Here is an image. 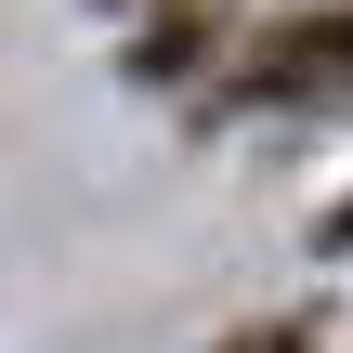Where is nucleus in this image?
<instances>
[{
    "label": "nucleus",
    "instance_id": "obj_2",
    "mask_svg": "<svg viewBox=\"0 0 353 353\" xmlns=\"http://www.w3.org/2000/svg\"><path fill=\"white\" fill-rule=\"evenodd\" d=\"M223 52H236V26H223V13H157V26H131L118 79H131V92H157V105H196V92L223 79Z\"/></svg>",
    "mask_w": 353,
    "mask_h": 353
},
{
    "label": "nucleus",
    "instance_id": "obj_5",
    "mask_svg": "<svg viewBox=\"0 0 353 353\" xmlns=\"http://www.w3.org/2000/svg\"><path fill=\"white\" fill-rule=\"evenodd\" d=\"M314 249H327V262H353V183L327 196V210H314Z\"/></svg>",
    "mask_w": 353,
    "mask_h": 353
},
{
    "label": "nucleus",
    "instance_id": "obj_3",
    "mask_svg": "<svg viewBox=\"0 0 353 353\" xmlns=\"http://www.w3.org/2000/svg\"><path fill=\"white\" fill-rule=\"evenodd\" d=\"M341 327H327V301H275V314H249V327H223L210 353H327Z\"/></svg>",
    "mask_w": 353,
    "mask_h": 353
},
{
    "label": "nucleus",
    "instance_id": "obj_1",
    "mask_svg": "<svg viewBox=\"0 0 353 353\" xmlns=\"http://www.w3.org/2000/svg\"><path fill=\"white\" fill-rule=\"evenodd\" d=\"M249 118H275V131H341L353 118V0H288V13L236 26L223 79L183 105V131H249Z\"/></svg>",
    "mask_w": 353,
    "mask_h": 353
},
{
    "label": "nucleus",
    "instance_id": "obj_4",
    "mask_svg": "<svg viewBox=\"0 0 353 353\" xmlns=\"http://www.w3.org/2000/svg\"><path fill=\"white\" fill-rule=\"evenodd\" d=\"M92 13H131V26H157V13H223V26H262V13H288V0H92Z\"/></svg>",
    "mask_w": 353,
    "mask_h": 353
}]
</instances>
